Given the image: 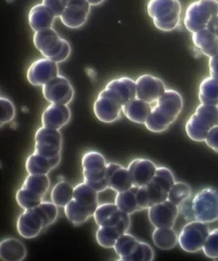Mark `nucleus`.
Segmentation results:
<instances>
[{"label": "nucleus", "instance_id": "obj_1", "mask_svg": "<svg viewBox=\"0 0 218 261\" xmlns=\"http://www.w3.org/2000/svg\"><path fill=\"white\" fill-rule=\"evenodd\" d=\"M182 109V95L175 90H166L152 107L151 114L146 121V127L152 133H163L177 120Z\"/></svg>", "mask_w": 218, "mask_h": 261}, {"label": "nucleus", "instance_id": "obj_2", "mask_svg": "<svg viewBox=\"0 0 218 261\" xmlns=\"http://www.w3.org/2000/svg\"><path fill=\"white\" fill-rule=\"evenodd\" d=\"M147 13L159 31H174L180 23L182 5L179 0H150Z\"/></svg>", "mask_w": 218, "mask_h": 261}, {"label": "nucleus", "instance_id": "obj_3", "mask_svg": "<svg viewBox=\"0 0 218 261\" xmlns=\"http://www.w3.org/2000/svg\"><path fill=\"white\" fill-rule=\"evenodd\" d=\"M107 164L104 156L96 151H89L82 159L84 182L93 187L98 193L109 188L106 177Z\"/></svg>", "mask_w": 218, "mask_h": 261}, {"label": "nucleus", "instance_id": "obj_4", "mask_svg": "<svg viewBox=\"0 0 218 261\" xmlns=\"http://www.w3.org/2000/svg\"><path fill=\"white\" fill-rule=\"evenodd\" d=\"M218 15V2L216 0H197L187 7L184 24L190 33L207 28L208 23Z\"/></svg>", "mask_w": 218, "mask_h": 261}, {"label": "nucleus", "instance_id": "obj_5", "mask_svg": "<svg viewBox=\"0 0 218 261\" xmlns=\"http://www.w3.org/2000/svg\"><path fill=\"white\" fill-rule=\"evenodd\" d=\"M195 219L209 224L218 220V191L212 188L200 190L193 198Z\"/></svg>", "mask_w": 218, "mask_h": 261}, {"label": "nucleus", "instance_id": "obj_6", "mask_svg": "<svg viewBox=\"0 0 218 261\" xmlns=\"http://www.w3.org/2000/svg\"><path fill=\"white\" fill-rule=\"evenodd\" d=\"M210 230L205 223L193 220L183 227L178 235L180 247L188 253H196L203 250Z\"/></svg>", "mask_w": 218, "mask_h": 261}, {"label": "nucleus", "instance_id": "obj_7", "mask_svg": "<svg viewBox=\"0 0 218 261\" xmlns=\"http://www.w3.org/2000/svg\"><path fill=\"white\" fill-rule=\"evenodd\" d=\"M175 182L171 170L164 167H157L153 179L146 186L150 207L167 200L168 194Z\"/></svg>", "mask_w": 218, "mask_h": 261}, {"label": "nucleus", "instance_id": "obj_8", "mask_svg": "<svg viewBox=\"0 0 218 261\" xmlns=\"http://www.w3.org/2000/svg\"><path fill=\"white\" fill-rule=\"evenodd\" d=\"M123 105L108 89L104 88L94 102L93 111L98 120L111 123L120 118Z\"/></svg>", "mask_w": 218, "mask_h": 261}, {"label": "nucleus", "instance_id": "obj_9", "mask_svg": "<svg viewBox=\"0 0 218 261\" xmlns=\"http://www.w3.org/2000/svg\"><path fill=\"white\" fill-rule=\"evenodd\" d=\"M35 151L41 155L53 159L61 155L62 136L59 130L42 126L35 136Z\"/></svg>", "mask_w": 218, "mask_h": 261}, {"label": "nucleus", "instance_id": "obj_10", "mask_svg": "<svg viewBox=\"0 0 218 261\" xmlns=\"http://www.w3.org/2000/svg\"><path fill=\"white\" fill-rule=\"evenodd\" d=\"M45 100L51 104L68 105L74 97V88L70 82L62 75H58L43 86Z\"/></svg>", "mask_w": 218, "mask_h": 261}, {"label": "nucleus", "instance_id": "obj_11", "mask_svg": "<svg viewBox=\"0 0 218 261\" xmlns=\"http://www.w3.org/2000/svg\"><path fill=\"white\" fill-rule=\"evenodd\" d=\"M65 40L53 28L35 32L33 38L37 50L43 57L53 61L62 51Z\"/></svg>", "mask_w": 218, "mask_h": 261}, {"label": "nucleus", "instance_id": "obj_12", "mask_svg": "<svg viewBox=\"0 0 218 261\" xmlns=\"http://www.w3.org/2000/svg\"><path fill=\"white\" fill-rule=\"evenodd\" d=\"M58 75V64L46 57L34 61L27 73L29 83L36 87H43Z\"/></svg>", "mask_w": 218, "mask_h": 261}, {"label": "nucleus", "instance_id": "obj_13", "mask_svg": "<svg viewBox=\"0 0 218 261\" xmlns=\"http://www.w3.org/2000/svg\"><path fill=\"white\" fill-rule=\"evenodd\" d=\"M179 214L178 206L166 200L148 209L150 222L155 228H174Z\"/></svg>", "mask_w": 218, "mask_h": 261}, {"label": "nucleus", "instance_id": "obj_14", "mask_svg": "<svg viewBox=\"0 0 218 261\" xmlns=\"http://www.w3.org/2000/svg\"><path fill=\"white\" fill-rule=\"evenodd\" d=\"M137 98L153 104L166 92V86L163 80L151 74H143L136 80Z\"/></svg>", "mask_w": 218, "mask_h": 261}, {"label": "nucleus", "instance_id": "obj_15", "mask_svg": "<svg viewBox=\"0 0 218 261\" xmlns=\"http://www.w3.org/2000/svg\"><path fill=\"white\" fill-rule=\"evenodd\" d=\"M90 9L91 5L87 0H69L60 19L68 28H80L88 20Z\"/></svg>", "mask_w": 218, "mask_h": 261}, {"label": "nucleus", "instance_id": "obj_16", "mask_svg": "<svg viewBox=\"0 0 218 261\" xmlns=\"http://www.w3.org/2000/svg\"><path fill=\"white\" fill-rule=\"evenodd\" d=\"M17 232L24 239H34L44 229L43 218L36 207L25 209L16 223Z\"/></svg>", "mask_w": 218, "mask_h": 261}, {"label": "nucleus", "instance_id": "obj_17", "mask_svg": "<svg viewBox=\"0 0 218 261\" xmlns=\"http://www.w3.org/2000/svg\"><path fill=\"white\" fill-rule=\"evenodd\" d=\"M131 225L130 215L126 214L116 225L98 226L96 239L98 244L104 248H113L117 239L129 231Z\"/></svg>", "mask_w": 218, "mask_h": 261}, {"label": "nucleus", "instance_id": "obj_18", "mask_svg": "<svg viewBox=\"0 0 218 261\" xmlns=\"http://www.w3.org/2000/svg\"><path fill=\"white\" fill-rule=\"evenodd\" d=\"M133 186L137 187L146 186L155 176L157 167L150 159H134L128 167Z\"/></svg>", "mask_w": 218, "mask_h": 261}, {"label": "nucleus", "instance_id": "obj_19", "mask_svg": "<svg viewBox=\"0 0 218 261\" xmlns=\"http://www.w3.org/2000/svg\"><path fill=\"white\" fill-rule=\"evenodd\" d=\"M71 118V112L67 105L51 104L43 111L41 122L49 128L60 130L67 124Z\"/></svg>", "mask_w": 218, "mask_h": 261}, {"label": "nucleus", "instance_id": "obj_20", "mask_svg": "<svg viewBox=\"0 0 218 261\" xmlns=\"http://www.w3.org/2000/svg\"><path fill=\"white\" fill-rule=\"evenodd\" d=\"M106 177L109 189L116 193L125 191L133 187L128 168L116 163H109L106 167Z\"/></svg>", "mask_w": 218, "mask_h": 261}, {"label": "nucleus", "instance_id": "obj_21", "mask_svg": "<svg viewBox=\"0 0 218 261\" xmlns=\"http://www.w3.org/2000/svg\"><path fill=\"white\" fill-rule=\"evenodd\" d=\"M105 88L108 89L119 100L123 106L137 98L136 81L130 77L114 79L109 82Z\"/></svg>", "mask_w": 218, "mask_h": 261}, {"label": "nucleus", "instance_id": "obj_22", "mask_svg": "<svg viewBox=\"0 0 218 261\" xmlns=\"http://www.w3.org/2000/svg\"><path fill=\"white\" fill-rule=\"evenodd\" d=\"M56 18L53 12L43 4H36L29 12V24L35 32L53 28Z\"/></svg>", "mask_w": 218, "mask_h": 261}, {"label": "nucleus", "instance_id": "obj_23", "mask_svg": "<svg viewBox=\"0 0 218 261\" xmlns=\"http://www.w3.org/2000/svg\"><path fill=\"white\" fill-rule=\"evenodd\" d=\"M192 42L196 48L206 57H212L218 54V37L208 28L192 33Z\"/></svg>", "mask_w": 218, "mask_h": 261}, {"label": "nucleus", "instance_id": "obj_24", "mask_svg": "<svg viewBox=\"0 0 218 261\" xmlns=\"http://www.w3.org/2000/svg\"><path fill=\"white\" fill-rule=\"evenodd\" d=\"M61 155L58 157L49 159L40 153L34 152L27 158L26 169L28 174H47L59 165Z\"/></svg>", "mask_w": 218, "mask_h": 261}, {"label": "nucleus", "instance_id": "obj_25", "mask_svg": "<svg viewBox=\"0 0 218 261\" xmlns=\"http://www.w3.org/2000/svg\"><path fill=\"white\" fill-rule=\"evenodd\" d=\"M126 214L115 203H104L99 205L94 213L93 218L98 226L116 225Z\"/></svg>", "mask_w": 218, "mask_h": 261}, {"label": "nucleus", "instance_id": "obj_26", "mask_svg": "<svg viewBox=\"0 0 218 261\" xmlns=\"http://www.w3.org/2000/svg\"><path fill=\"white\" fill-rule=\"evenodd\" d=\"M151 110L152 107L151 104L136 98L123 106L122 112L125 114V116L132 122L145 125L146 121L151 114Z\"/></svg>", "mask_w": 218, "mask_h": 261}, {"label": "nucleus", "instance_id": "obj_27", "mask_svg": "<svg viewBox=\"0 0 218 261\" xmlns=\"http://www.w3.org/2000/svg\"><path fill=\"white\" fill-rule=\"evenodd\" d=\"M27 255V247L19 239L8 238L0 243V259L3 260L21 261Z\"/></svg>", "mask_w": 218, "mask_h": 261}, {"label": "nucleus", "instance_id": "obj_28", "mask_svg": "<svg viewBox=\"0 0 218 261\" xmlns=\"http://www.w3.org/2000/svg\"><path fill=\"white\" fill-rule=\"evenodd\" d=\"M74 199L82 206L96 212L98 207V192L85 182L79 184L74 189Z\"/></svg>", "mask_w": 218, "mask_h": 261}, {"label": "nucleus", "instance_id": "obj_29", "mask_svg": "<svg viewBox=\"0 0 218 261\" xmlns=\"http://www.w3.org/2000/svg\"><path fill=\"white\" fill-rule=\"evenodd\" d=\"M141 241L137 240L134 236L125 233L117 239L114 244V251L116 253L118 260L130 261L131 258L137 251Z\"/></svg>", "mask_w": 218, "mask_h": 261}, {"label": "nucleus", "instance_id": "obj_30", "mask_svg": "<svg viewBox=\"0 0 218 261\" xmlns=\"http://www.w3.org/2000/svg\"><path fill=\"white\" fill-rule=\"evenodd\" d=\"M210 129V126H208L196 113L192 114L186 123V133L188 137L196 142L205 141Z\"/></svg>", "mask_w": 218, "mask_h": 261}, {"label": "nucleus", "instance_id": "obj_31", "mask_svg": "<svg viewBox=\"0 0 218 261\" xmlns=\"http://www.w3.org/2000/svg\"><path fill=\"white\" fill-rule=\"evenodd\" d=\"M64 212L69 222L76 226L87 222L88 219L93 216L95 213L88 208L76 202L74 198L64 207Z\"/></svg>", "mask_w": 218, "mask_h": 261}, {"label": "nucleus", "instance_id": "obj_32", "mask_svg": "<svg viewBox=\"0 0 218 261\" xmlns=\"http://www.w3.org/2000/svg\"><path fill=\"white\" fill-rule=\"evenodd\" d=\"M137 190H138V187L133 186L129 190L117 193L114 203L116 204V206L122 212L129 215L141 211L139 207L138 202H137Z\"/></svg>", "mask_w": 218, "mask_h": 261}, {"label": "nucleus", "instance_id": "obj_33", "mask_svg": "<svg viewBox=\"0 0 218 261\" xmlns=\"http://www.w3.org/2000/svg\"><path fill=\"white\" fill-rule=\"evenodd\" d=\"M199 100L201 104L218 106V80L209 76L203 80L199 88Z\"/></svg>", "mask_w": 218, "mask_h": 261}, {"label": "nucleus", "instance_id": "obj_34", "mask_svg": "<svg viewBox=\"0 0 218 261\" xmlns=\"http://www.w3.org/2000/svg\"><path fill=\"white\" fill-rule=\"evenodd\" d=\"M154 244L160 250H171L178 243V235L173 228H156L152 234Z\"/></svg>", "mask_w": 218, "mask_h": 261}, {"label": "nucleus", "instance_id": "obj_35", "mask_svg": "<svg viewBox=\"0 0 218 261\" xmlns=\"http://www.w3.org/2000/svg\"><path fill=\"white\" fill-rule=\"evenodd\" d=\"M50 187V179L44 174H29L25 179L21 188L44 197Z\"/></svg>", "mask_w": 218, "mask_h": 261}, {"label": "nucleus", "instance_id": "obj_36", "mask_svg": "<svg viewBox=\"0 0 218 261\" xmlns=\"http://www.w3.org/2000/svg\"><path fill=\"white\" fill-rule=\"evenodd\" d=\"M75 188L66 181L57 183L51 192V199L58 207H65L74 198Z\"/></svg>", "mask_w": 218, "mask_h": 261}, {"label": "nucleus", "instance_id": "obj_37", "mask_svg": "<svg viewBox=\"0 0 218 261\" xmlns=\"http://www.w3.org/2000/svg\"><path fill=\"white\" fill-rule=\"evenodd\" d=\"M191 188L184 182H175L168 194L167 200L177 206L191 197Z\"/></svg>", "mask_w": 218, "mask_h": 261}, {"label": "nucleus", "instance_id": "obj_38", "mask_svg": "<svg viewBox=\"0 0 218 261\" xmlns=\"http://www.w3.org/2000/svg\"><path fill=\"white\" fill-rule=\"evenodd\" d=\"M43 197L42 196L38 195L24 188H20V190L16 192V202L23 209L35 207L43 202Z\"/></svg>", "mask_w": 218, "mask_h": 261}, {"label": "nucleus", "instance_id": "obj_39", "mask_svg": "<svg viewBox=\"0 0 218 261\" xmlns=\"http://www.w3.org/2000/svg\"><path fill=\"white\" fill-rule=\"evenodd\" d=\"M195 113L202 118L208 126H210L211 128L218 125V106L200 104Z\"/></svg>", "mask_w": 218, "mask_h": 261}, {"label": "nucleus", "instance_id": "obj_40", "mask_svg": "<svg viewBox=\"0 0 218 261\" xmlns=\"http://www.w3.org/2000/svg\"><path fill=\"white\" fill-rule=\"evenodd\" d=\"M39 211L44 223V228H47L55 222L58 216V206L53 202H42L35 206Z\"/></svg>", "mask_w": 218, "mask_h": 261}, {"label": "nucleus", "instance_id": "obj_41", "mask_svg": "<svg viewBox=\"0 0 218 261\" xmlns=\"http://www.w3.org/2000/svg\"><path fill=\"white\" fill-rule=\"evenodd\" d=\"M204 255L208 258H218V228L211 231L203 247Z\"/></svg>", "mask_w": 218, "mask_h": 261}, {"label": "nucleus", "instance_id": "obj_42", "mask_svg": "<svg viewBox=\"0 0 218 261\" xmlns=\"http://www.w3.org/2000/svg\"><path fill=\"white\" fill-rule=\"evenodd\" d=\"M0 105H1V126L10 122L16 115V109L14 105L9 99L5 97L0 98Z\"/></svg>", "mask_w": 218, "mask_h": 261}, {"label": "nucleus", "instance_id": "obj_43", "mask_svg": "<svg viewBox=\"0 0 218 261\" xmlns=\"http://www.w3.org/2000/svg\"><path fill=\"white\" fill-rule=\"evenodd\" d=\"M42 4L49 8L56 17H59L67 6L68 0H43Z\"/></svg>", "mask_w": 218, "mask_h": 261}, {"label": "nucleus", "instance_id": "obj_44", "mask_svg": "<svg viewBox=\"0 0 218 261\" xmlns=\"http://www.w3.org/2000/svg\"><path fill=\"white\" fill-rule=\"evenodd\" d=\"M178 209H179V213L182 214L183 218L187 222L196 220V219H195L194 210H193V198H191V197L186 200L185 202L180 204L179 206H178Z\"/></svg>", "mask_w": 218, "mask_h": 261}, {"label": "nucleus", "instance_id": "obj_45", "mask_svg": "<svg viewBox=\"0 0 218 261\" xmlns=\"http://www.w3.org/2000/svg\"><path fill=\"white\" fill-rule=\"evenodd\" d=\"M205 143L210 149L218 153V125L210 129L205 139Z\"/></svg>", "mask_w": 218, "mask_h": 261}, {"label": "nucleus", "instance_id": "obj_46", "mask_svg": "<svg viewBox=\"0 0 218 261\" xmlns=\"http://www.w3.org/2000/svg\"><path fill=\"white\" fill-rule=\"evenodd\" d=\"M137 202H138L139 207L140 210H145V209H149L150 202L147 196V189L146 186L142 187H138V190L137 193Z\"/></svg>", "mask_w": 218, "mask_h": 261}, {"label": "nucleus", "instance_id": "obj_47", "mask_svg": "<svg viewBox=\"0 0 218 261\" xmlns=\"http://www.w3.org/2000/svg\"><path fill=\"white\" fill-rule=\"evenodd\" d=\"M70 53H71V47H70L69 42L67 40H65L62 51H61L59 55L56 57L55 59L53 60V61H55L57 64L64 62V61H66L69 58Z\"/></svg>", "mask_w": 218, "mask_h": 261}, {"label": "nucleus", "instance_id": "obj_48", "mask_svg": "<svg viewBox=\"0 0 218 261\" xmlns=\"http://www.w3.org/2000/svg\"><path fill=\"white\" fill-rule=\"evenodd\" d=\"M208 66H209L210 76L218 80V54L209 58Z\"/></svg>", "mask_w": 218, "mask_h": 261}, {"label": "nucleus", "instance_id": "obj_49", "mask_svg": "<svg viewBox=\"0 0 218 261\" xmlns=\"http://www.w3.org/2000/svg\"><path fill=\"white\" fill-rule=\"evenodd\" d=\"M207 28L218 37V15L211 20Z\"/></svg>", "mask_w": 218, "mask_h": 261}, {"label": "nucleus", "instance_id": "obj_50", "mask_svg": "<svg viewBox=\"0 0 218 261\" xmlns=\"http://www.w3.org/2000/svg\"><path fill=\"white\" fill-rule=\"evenodd\" d=\"M87 1L89 3L91 6H98L104 2L105 0H87Z\"/></svg>", "mask_w": 218, "mask_h": 261}, {"label": "nucleus", "instance_id": "obj_51", "mask_svg": "<svg viewBox=\"0 0 218 261\" xmlns=\"http://www.w3.org/2000/svg\"><path fill=\"white\" fill-rule=\"evenodd\" d=\"M216 259V260H218V258H216V259Z\"/></svg>", "mask_w": 218, "mask_h": 261}, {"label": "nucleus", "instance_id": "obj_52", "mask_svg": "<svg viewBox=\"0 0 218 261\" xmlns=\"http://www.w3.org/2000/svg\"><path fill=\"white\" fill-rule=\"evenodd\" d=\"M68 1H69V0H68Z\"/></svg>", "mask_w": 218, "mask_h": 261}]
</instances>
